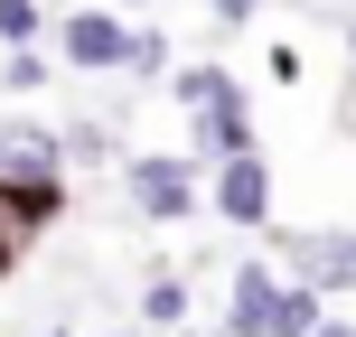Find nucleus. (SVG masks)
<instances>
[{
	"mask_svg": "<svg viewBox=\"0 0 356 337\" xmlns=\"http://www.w3.org/2000/svg\"><path fill=\"white\" fill-rule=\"evenodd\" d=\"M188 122H197V160H207V169H225V160H244V150H253V113H244V94H225V104L188 113Z\"/></svg>",
	"mask_w": 356,
	"mask_h": 337,
	"instance_id": "0eeeda50",
	"label": "nucleus"
},
{
	"mask_svg": "<svg viewBox=\"0 0 356 337\" xmlns=\"http://www.w3.org/2000/svg\"><path fill=\"white\" fill-rule=\"evenodd\" d=\"M207 10H216V19H225V28H244V19H253V10H263V0H207Z\"/></svg>",
	"mask_w": 356,
	"mask_h": 337,
	"instance_id": "2eb2a0df",
	"label": "nucleus"
},
{
	"mask_svg": "<svg viewBox=\"0 0 356 337\" xmlns=\"http://www.w3.org/2000/svg\"><path fill=\"white\" fill-rule=\"evenodd\" d=\"M319 337H356V328H347V319H319Z\"/></svg>",
	"mask_w": 356,
	"mask_h": 337,
	"instance_id": "dca6fc26",
	"label": "nucleus"
},
{
	"mask_svg": "<svg viewBox=\"0 0 356 337\" xmlns=\"http://www.w3.org/2000/svg\"><path fill=\"white\" fill-rule=\"evenodd\" d=\"M282 300H291V272H272L263 253L234 263V281H225V337H272L282 328Z\"/></svg>",
	"mask_w": 356,
	"mask_h": 337,
	"instance_id": "7ed1b4c3",
	"label": "nucleus"
},
{
	"mask_svg": "<svg viewBox=\"0 0 356 337\" xmlns=\"http://www.w3.org/2000/svg\"><path fill=\"white\" fill-rule=\"evenodd\" d=\"M122 10H150V0H122Z\"/></svg>",
	"mask_w": 356,
	"mask_h": 337,
	"instance_id": "a211bd4d",
	"label": "nucleus"
},
{
	"mask_svg": "<svg viewBox=\"0 0 356 337\" xmlns=\"http://www.w3.org/2000/svg\"><path fill=\"white\" fill-rule=\"evenodd\" d=\"M56 160H66V141L38 122H0V178H56Z\"/></svg>",
	"mask_w": 356,
	"mask_h": 337,
	"instance_id": "6e6552de",
	"label": "nucleus"
},
{
	"mask_svg": "<svg viewBox=\"0 0 356 337\" xmlns=\"http://www.w3.org/2000/svg\"><path fill=\"white\" fill-rule=\"evenodd\" d=\"M131 75H169V38L160 28H131V56H122Z\"/></svg>",
	"mask_w": 356,
	"mask_h": 337,
	"instance_id": "ddd939ff",
	"label": "nucleus"
},
{
	"mask_svg": "<svg viewBox=\"0 0 356 337\" xmlns=\"http://www.w3.org/2000/svg\"><path fill=\"white\" fill-rule=\"evenodd\" d=\"M291 263V281H309L328 300V290H356V225H328V234H272Z\"/></svg>",
	"mask_w": 356,
	"mask_h": 337,
	"instance_id": "f03ea898",
	"label": "nucleus"
},
{
	"mask_svg": "<svg viewBox=\"0 0 356 337\" xmlns=\"http://www.w3.org/2000/svg\"><path fill=\"white\" fill-rule=\"evenodd\" d=\"M207 206L225 215V225L263 234V225H272V169H263V150H244V160L216 169V178H207Z\"/></svg>",
	"mask_w": 356,
	"mask_h": 337,
	"instance_id": "39448f33",
	"label": "nucleus"
},
{
	"mask_svg": "<svg viewBox=\"0 0 356 337\" xmlns=\"http://www.w3.org/2000/svg\"><path fill=\"white\" fill-rule=\"evenodd\" d=\"M225 94H244L225 66H188V75L169 85V104H178V113H207V104H225Z\"/></svg>",
	"mask_w": 356,
	"mask_h": 337,
	"instance_id": "1a4fd4ad",
	"label": "nucleus"
},
{
	"mask_svg": "<svg viewBox=\"0 0 356 337\" xmlns=\"http://www.w3.org/2000/svg\"><path fill=\"white\" fill-rule=\"evenodd\" d=\"M66 215V178H0V272Z\"/></svg>",
	"mask_w": 356,
	"mask_h": 337,
	"instance_id": "f257e3e1",
	"label": "nucleus"
},
{
	"mask_svg": "<svg viewBox=\"0 0 356 337\" xmlns=\"http://www.w3.org/2000/svg\"><path fill=\"white\" fill-rule=\"evenodd\" d=\"M38 337H75V328H38Z\"/></svg>",
	"mask_w": 356,
	"mask_h": 337,
	"instance_id": "f3484780",
	"label": "nucleus"
},
{
	"mask_svg": "<svg viewBox=\"0 0 356 337\" xmlns=\"http://www.w3.org/2000/svg\"><path fill=\"white\" fill-rule=\"evenodd\" d=\"M56 56L85 66V75H113V66L131 56V19H122V10H75V19H56Z\"/></svg>",
	"mask_w": 356,
	"mask_h": 337,
	"instance_id": "20e7f679",
	"label": "nucleus"
},
{
	"mask_svg": "<svg viewBox=\"0 0 356 337\" xmlns=\"http://www.w3.org/2000/svg\"><path fill=\"white\" fill-rule=\"evenodd\" d=\"M38 28H47V10H38V0H0V47H29Z\"/></svg>",
	"mask_w": 356,
	"mask_h": 337,
	"instance_id": "f8f14e48",
	"label": "nucleus"
},
{
	"mask_svg": "<svg viewBox=\"0 0 356 337\" xmlns=\"http://www.w3.org/2000/svg\"><path fill=\"white\" fill-rule=\"evenodd\" d=\"M10 85H19V94H38V85H47V56H29V47H10Z\"/></svg>",
	"mask_w": 356,
	"mask_h": 337,
	"instance_id": "4468645a",
	"label": "nucleus"
},
{
	"mask_svg": "<svg viewBox=\"0 0 356 337\" xmlns=\"http://www.w3.org/2000/svg\"><path fill=\"white\" fill-rule=\"evenodd\" d=\"M104 337H131V328H104Z\"/></svg>",
	"mask_w": 356,
	"mask_h": 337,
	"instance_id": "6ab92c4d",
	"label": "nucleus"
},
{
	"mask_svg": "<svg viewBox=\"0 0 356 337\" xmlns=\"http://www.w3.org/2000/svg\"><path fill=\"white\" fill-rule=\"evenodd\" d=\"M319 319H328V300H319L309 281H291V300H282V328H272V337H319Z\"/></svg>",
	"mask_w": 356,
	"mask_h": 337,
	"instance_id": "9b49d317",
	"label": "nucleus"
},
{
	"mask_svg": "<svg viewBox=\"0 0 356 337\" xmlns=\"http://www.w3.org/2000/svg\"><path fill=\"white\" fill-rule=\"evenodd\" d=\"M131 206L160 215V225H178V215H197V160H131L122 169Z\"/></svg>",
	"mask_w": 356,
	"mask_h": 337,
	"instance_id": "423d86ee",
	"label": "nucleus"
},
{
	"mask_svg": "<svg viewBox=\"0 0 356 337\" xmlns=\"http://www.w3.org/2000/svg\"><path fill=\"white\" fill-rule=\"evenodd\" d=\"M141 319L150 328H178V319H188V281H178V272H160V281L141 290Z\"/></svg>",
	"mask_w": 356,
	"mask_h": 337,
	"instance_id": "9d476101",
	"label": "nucleus"
}]
</instances>
